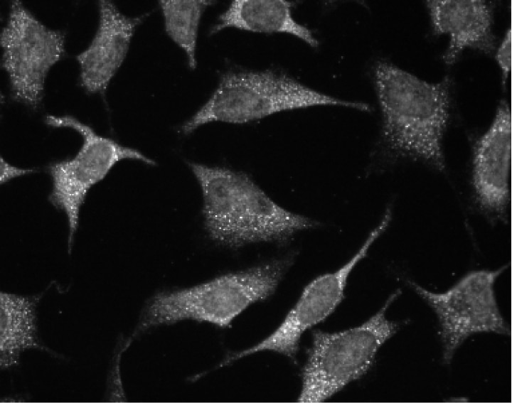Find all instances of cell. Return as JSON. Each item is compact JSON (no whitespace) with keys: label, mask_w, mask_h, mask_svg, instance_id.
Instances as JSON below:
<instances>
[{"label":"cell","mask_w":512,"mask_h":403,"mask_svg":"<svg viewBox=\"0 0 512 403\" xmlns=\"http://www.w3.org/2000/svg\"><path fill=\"white\" fill-rule=\"evenodd\" d=\"M391 220L392 212L388 208L361 248L346 264L334 272L321 274L311 281L304 288L282 322L270 335L249 348L229 354L220 362L219 367L265 350L294 358L302 334L326 320L344 299V291L350 274L357 264L366 257L370 246L388 229Z\"/></svg>","instance_id":"cell-9"},{"label":"cell","mask_w":512,"mask_h":403,"mask_svg":"<svg viewBox=\"0 0 512 403\" xmlns=\"http://www.w3.org/2000/svg\"><path fill=\"white\" fill-rule=\"evenodd\" d=\"M294 260L289 254L191 287L159 291L145 302L128 338L133 342L151 328L186 320L228 328L250 306L275 293Z\"/></svg>","instance_id":"cell-3"},{"label":"cell","mask_w":512,"mask_h":403,"mask_svg":"<svg viewBox=\"0 0 512 403\" xmlns=\"http://www.w3.org/2000/svg\"><path fill=\"white\" fill-rule=\"evenodd\" d=\"M212 1L162 0L159 5L164 19L165 31L186 53L188 67H196V50L201 18Z\"/></svg>","instance_id":"cell-15"},{"label":"cell","mask_w":512,"mask_h":403,"mask_svg":"<svg viewBox=\"0 0 512 403\" xmlns=\"http://www.w3.org/2000/svg\"><path fill=\"white\" fill-rule=\"evenodd\" d=\"M293 5L286 0H235L220 14L210 33L226 28L253 33H287L316 48L319 41L311 31L293 17Z\"/></svg>","instance_id":"cell-14"},{"label":"cell","mask_w":512,"mask_h":403,"mask_svg":"<svg viewBox=\"0 0 512 403\" xmlns=\"http://www.w3.org/2000/svg\"><path fill=\"white\" fill-rule=\"evenodd\" d=\"M99 24L90 44L76 56L80 83L90 94L104 93L124 63L143 17L122 14L112 1H99Z\"/></svg>","instance_id":"cell-11"},{"label":"cell","mask_w":512,"mask_h":403,"mask_svg":"<svg viewBox=\"0 0 512 403\" xmlns=\"http://www.w3.org/2000/svg\"><path fill=\"white\" fill-rule=\"evenodd\" d=\"M45 123L55 128L74 129L83 140L74 157L53 162L47 167L53 185L48 200L66 215L68 252L70 254L79 225L80 209L90 190L102 181L120 161L132 159L150 166H155L156 163L135 149L97 134L91 127L72 116L47 115Z\"/></svg>","instance_id":"cell-6"},{"label":"cell","mask_w":512,"mask_h":403,"mask_svg":"<svg viewBox=\"0 0 512 403\" xmlns=\"http://www.w3.org/2000/svg\"><path fill=\"white\" fill-rule=\"evenodd\" d=\"M46 290L34 295L0 294V367L8 370L20 363L21 353L38 350L56 358L61 355L44 345L39 337L37 307Z\"/></svg>","instance_id":"cell-13"},{"label":"cell","mask_w":512,"mask_h":403,"mask_svg":"<svg viewBox=\"0 0 512 403\" xmlns=\"http://www.w3.org/2000/svg\"><path fill=\"white\" fill-rule=\"evenodd\" d=\"M496 60L501 71L502 82L506 83L511 68V30L509 28L497 49Z\"/></svg>","instance_id":"cell-17"},{"label":"cell","mask_w":512,"mask_h":403,"mask_svg":"<svg viewBox=\"0 0 512 403\" xmlns=\"http://www.w3.org/2000/svg\"><path fill=\"white\" fill-rule=\"evenodd\" d=\"M511 158V109L502 100L490 127L473 148L471 184L478 205L487 213L503 217L508 212Z\"/></svg>","instance_id":"cell-10"},{"label":"cell","mask_w":512,"mask_h":403,"mask_svg":"<svg viewBox=\"0 0 512 403\" xmlns=\"http://www.w3.org/2000/svg\"><path fill=\"white\" fill-rule=\"evenodd\" d=\"M201 187L204 227L217 244L237 249L255 242L285 244L319 222L280 206L247 173L190 162Z\"/></svg>","instance_id":"cell-1"},{"label":"cell","mask_w":512,"mask_h":403,"mask_svg":"<svg viewBox=\"0 0 512 403\" xmlns=\"http://www.w3.org/2000/svg\"><path fill=\"white\" fill-rule=\"evenodd\" d=\"M506 268L505 265L496 270L469 272L443 293L432 292L415 281H407L437 315L444 364L451 363L456 350L472 335H511L494 290L497 278Z\"/></svg>","instance_id":"cell-7"},{"label":"cell","mask_w":512,"mask_h":403,"mask_svg":"<svg viewBox=\"0 0 512 403\" xmlns=\"http://www.w3.org/2000/svg\"><path fill=\"white\" fill-rule=\"evenodd\" d=\"M373 83L382 114V137L399 154L443 171L442 141L449 124L452 80L429 82L387 60H378Z\"/></svg>","instance_id":"cell-2"},{"label":"cell","mask_w":512,"mask_h":403,"mask_svg":"<svg viewBox=\"0 0 512 403\" xmlns=\"http://www.w3.org/2000/svg\"><path fill=\"white\" fill-rule=\"evenodd\" d=\"M65 33L47 28L20 1H13L1 33V66L12 98L38 107L50 69L65 55Z\"/></svg>","instance_id":"cell-8"},{"label":"cell","mask_w":512,"mask_h":403,"mask_svg":"<svg viewBox=\"0 0 512 403\" xmlns=\"http://www.w3.org/2000/svg\"><path fill=\"white\" fill-rule=\"evenodd\" d=\"M400 294L398 289L390 294L378 311L358 326L335 333L312 332L298 402H325L368 372L379 349L400 328L385 313Z\"/></svg>","instance_id":"cell-5"},{"label":"cell","mask_w":512,"mask_h":403,"mask_svg":"<svg viewBox=\"0 0 512 403\" xmlns=\"http://www.w3.org/2000/svg\"><path fill=\"white\" fill-rule=\"evenodd\" d=\"M317 106H337L370 111L368 104L348 101L314 90L271 70L223 74L206 103L181 127L188 135L214 122L246 124L276 113Z\"/></svg>","instance_id":"cell-4"},{"label":"cell","mask_w":512,"mask_h":403,"mask_svg":"<svg viewBox=\"0 0 512 403\" xmlns=\"http://www.w3.org/2000/svg\"><path fill=\"white\" fill-rule=\"evenodd\" d=\"M434 35H448L443 55L454 64L466 48L491 54L496 48L492 8L483 0H428L425 1Z\"/></svg>","instance_id":"cell-12"},{"label":"cell","mask_w":512,"mask_h":403,"mask_svg":"<svg viewBox=\"0 0 512 403\" xmlns=\"http://www.w3.org/2000/svg\"><path fill=\"white\" fill-rule=\"evenodd\" d=\"M131 342L120 334L117 338L115 346L110 361L105 382L104 400L109 402H127L121 376V360L122 354L130 346Z\"/></svg>","instance_id":"cell-16"}]
</instances>
